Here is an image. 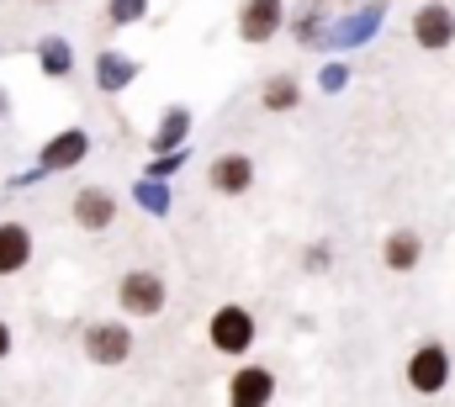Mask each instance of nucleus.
Here are the masks:
<instances>
[{
    "mask_svg": "<svg viewBox=\"0 0 455 407\" xmlns=\"http://www.w3.org/2000/svg\"><path fill=\"white\" fill-rule=\"evenodd\" d=\"M32 265V227L27 222H0V281L21 275Z\"/></svg>",
    "mask_w": 455,
    "mask_h": 407,
    "instance_id": "f8f14e48",
    "label": "nucleus"
},
{
    "mask_svg": "<svg viewBox=\"0 0 455 407\" xmlns=\"http://www.w3.org/2000/svg\"><path fill=\"white\" fill-rule=\"evenodd\" d=\"M286 27V0H238V37L249 48L275 43Z\"/></svg>",
    "mask_w": 455,
    "mask_h": 407,
    "instance_id": "39448f33",
    "label": "nucleus"
},
{
    "mask_svg": "<svg viewBox=\"0 0 455 407\" xmlns=\"http://www.w3.org/2000/svg\"><path fill=\"white\" fill-rule=\"evenodd\" d=\"M143 11H148V0H107L112 27H132V21H143Z\"/></svg>",
    "mask_w": 455,
    "mask_h": 407,
    "instance_id": "6ab92c4d",
    "label": "nucleus"
},
{
    "mask_svg": "<svg viewBox=\"0 0 455 407\" xmlns=\"http://www.w3.org/2000/svg\"><path fill=\"white\" fill-rule=\"evenodd\" d=\"M0 122H5V91H0Z\"/></svg>",
    "mask_w": 455,
    "mask_h": 407,
    "instance_id": "b1692460",
    "label": "nucleus"
},
{
    "mask_svg": "<svg viewBox=\"0 0 455 407\" xmlns=\"http://www.w3.org/2000/svg\"><path fill=\"white\" fill-rule=\"evenodd\" d=\"M329 259H334L329 243H307V270H329Z\"/></svg>",
    "mask_w": 455,
    "mask_h": 407,
    "instance_id": "4be33fe9",
    "label": "nucleus"
},
{
    "mask_svg": "<svg viewBox=\"0 0 455 407\" xmlns=\"http://www.w3.org/2000/svg\"><path fill=\"white\" fill-rule=\"evenodd\" d=\"M207 186H212L218 196H249V186H254V159L238 154V148L218 154V159L207 164Z\"/></svg>",
    "mask_w": 455,
    "mask_h": 407,
    "instance_id": "1a4fd4ad",
    "label": "nucleus"
},
{
    "mask_svg": "<svg viewBox=\"0 0 455 407\" xmlns=\"http://www.w3.org/2000/svg\"><path fill=\"white\" fill-rule=\"evenodd\" d=\"M381 16H387V5H371V11H360V16H349L339 27H329L318 43H344V48H355V43H365L376 27H381Z\"/></svg>",
    "mask_w": 455,
    "mask_h": 407,
    "instance_id": "ddd939ff",
    "label": "nucleus"
},
{
    "mask_svg": "<svg viewBox=\"0 0 455 407\" xmlns=\"http://www.w3.org/2000/svg\"><path fill=\"white\" fill-rule=\"evenodd\" d=\"M259 106H265V111H297V106H302V85H297V75H265V85H259Z\"/></svg>",
    "mask_w": 455,
    "mask_h": 407,
    "instance_id": "2eb2a0df",
    "label": "nucleus"
},
{
    "mask_svg": "<svg viewBox=\"0 0 455 407\" xmlns=\"http://www.w3.org/2000/svg\"><path fill=\"white\" fill-rule=\"evenodd\" d=\"M344 85H349V69H344V64H323V69H318V91H323V96H339Z\"/></svg>",
    "mask_w": 455,
    "mask_h": 407,
    "instance_id": "aec40b11",
    "label": "nucleus"
},
{
    "mask_svg": "<svg viewBox=\"0 0 455 407\" xmlns=\"http://www.w3.org/2000/svg\"><path fill=\"white\" fill-rule=\"evenodd\" d=\"M132 75H138V64H132V59H122V53H101V59H96V85H101L107 96L127 91V85H132Z\"/></svg>",
    "mask_w": 455,
    "mask_h": 407,
    "instance_id": "dca6fc26",
    "label": "nucleus"
},
{
    "mask_svg": "<svg viewBox=\"0 0 455 407\" xmlns=\"http://www.w3.org/2000/svg\"><path fill=\"white\" fill-rule=\"evenodd\" d=\"M254 339H259V323H254V312L238 302H223L212 317H207V344L228 355V360H243L249 349H254Z\"/></svg>",
    "mask_w": 455,
    "mask_h": 407,
    "instance_id": "f257e3e1",
    "label": "nucleus"
},
{
    "mask_svg": "<svg viewBox=\"0 0 455 407\" xmlns=\"http://www.w3.org/2000/svg\"><path fill=\"white\" fill-rule=\"evenodd\" d=\"M180 164H186V154H180V148H175V154H154V164H148V180H170Z\"/></svg>",
    "mask_w": 455,
    "mask_h": 407,
    "instance_id": "412c9836",
    "label": "nucleus"
},
{
    "mask_svg": "<svg viewBox=\"0 0 455 407\" xmlns=\"http://www.w3.org/2000/svg\"><path fill=\"white\" fill-rule=\"evenodd\" d=\"M80 344H85V360H91V365H127V360H132V328H127L122 317L91 323V328L80 333Z\"/></svg>",
    "mask_w": 455,
    "mask_h": 407,
    "instance_id": "20e7f679",
    "label": "nucleus"
},
{
    "mask_svg": "<svg viewBox=\"0 0 455 407\" xmlns=\"http://www.w3.org/2000/svg\"><path fill=\"white\" fill-rule=\"evenodd\" d=\"M451 349L445 344H419L413 355H408V365H403V376H408V387L419 392V397H440L445 387H451Z\"/></svg>",
    "mask_w": 455,
    "mask_h": 407,
    "instance_id": "7ed1b4c3",
    "label": "nucleus"
},
{
    "mask_svg": "<svg viewBox=\"0 0 455 407\" xmlns=\"http://www.w3.org/2000/svg\"><path fill=\"white\" fill-rule=\"evenodd\" d=\"M85 154H91V138H85L80 127H64V132H53V138L43 143L37 164H43L48 175H59V170H75V164H80Z\"/></svg>",
    "mask_w": 455,
    "mask_h": 407,
    "instance_id": "9d476101",
    "label": "nucleus"
},
{
    "mask_svg": "<svg viewBox=\"0 0 455 407\" xmlns=\"http://www.w3.org/2000/svg\"><path fill=\"white\" fill-rule=\"evenodd\" d=\"M186 132H191V111H186V106H170V111L159 116V127H154L148 148H154V154H175V148L186 143Z\"/></svg>",
    "mask_w": 455,
    "mask_h": 407,
    "instance_id": "4468645a",
    "label": "nucleus"
},
{
    "mask_svg": "<svg viewBox=\"0 0 455 407\" xmlns=\"http://www.w3.org/2000/svg\"><path fill=\"white\" fill-rule=\"evenodd\" d=\"M132 196H138L143 211H154V217H164V211H170V186H164V180H138V191H132Z\"/></svg>",
    "mask_w": 455,
    "mask_h": 407,
    "instance_id": "a211bd4d",
    "label": "nucleus"
},
{
    "mask_svg": "<svg viewBox=\"0 0 455 407\" xmlns=\"http://www.w3.org/2000/svg\"><path fill=\"white\" fill-rule=\"evenodd\" d=\"M37 5H59V0H37Z\"/></svg>",
    "mask_w": 455,
    "mask_h": 407,
    "instance_id": "393cba45",
    "label": "nucleus"
},
{
    "mask_svg": "<svg viewBox=\"0 0 455 407\" xmlns=\"http://www.w3.org/2000/svg\"><path fill=\"white\" fill-rule=\"evenodd\" d=\"M5 355H11V323L0 317V360H5Z\"/></svg>",
    "mask_w": 455,
    "mask_h": 407,
    "instance_id": "5701e85b",
    "label": "nucleus"
},
{
    "mask_svg": "<svg viewBox=\"0 0 455 407\" xmlns=\"http://www.w3.org/2000/svg\"><path fill=\"white\" fill-rule=\"evenodd\" d=\"M275 403V371L270 365H238L228 376V407H270Z\"/></svg>",
    "mask_w": 455,
    "mask_h": 407,
    "instance_id": "0eeeda50",
    "label": "nucleus"
},
{
    "mask_svg": "<svg viewBox=\"0 0 455 407\" xmlns=\"http://www.w3.org/2000/svg\"><path fill=\"white\" fill-rule=\"evenodd\" d=\"M37 59H43V75H53V80H64V75H69V64H75V59H69V48H64L59 37H48V43L37 48Z\"/></svg>",
    "mask_w": 455,
    "mask_h": 407,
    "instance_id": "f3484780",
    "label": "nucleus"
},
{
    "mask_svg": "<svg viewBox=\"0 0 455 407\" xmlns=\"http://www.w3.org/2000/svg\"><path fill=\"white\" fill-rule=\"evenodd\" d=\"M408 32H413V43H419L424 53H445V48L455 43V11L445 5V0H429V5L413 11Z\"/></svg>",
    "mask_w": 455,
    "mask_h": 407,
    "instance_id": "423d86ee",
    "label": "nucleus"
},
{
    "mask_svg": "<svg viewBox=\"0 0 455 407\" xmlns=\"http://www.w3.org/2000/svg\"><path fill=\"white\" fill-rule=\"evenodd\" d=\"M419 259H424V238H419V227H392V233L381 238V265H387L392 275H413Z\"/></svg>",
    "mask_w": 455,
    "mask_h": 407,
    "instance_id": "9b49d317",
    "label": "nucleus"
},
{
    "mask_svg": "<svg viewBox=\"0 0 455 407\" xmlns=\"http://www.w3.org/2000/svg\"><path fill=\"white\" fill-rule=\"evenodd\" d=\"M116 211H122V202H116L107 186H80L75 202H69L75 227H85V233H107V227L116 222Z\"/></svg>",
    "mask_w": 455,
    "mask_h": 407,
    "instance_id": "6e6552de",
    "label": "nucleus"
},
{
    "mask_svg": "<svg viewBox=\"0 0 455 407\" xmlns=\"http://www.w3.org/2000/svg\"><path fill=\"white\" fill-rule=\"evenodd\" d=\"M164 302H170V281L159 270H122V281H116L122 317H159Z\"/></svg>",
    "mask_w": 455,
    "mask_h": 407,
    "instance_id": "f03ea898",
    "label": "nucleus"
}]
</instances>
